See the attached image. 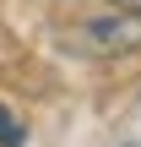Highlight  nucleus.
<instances>
[{"label": "nucleus", "mask_w": 141, "mask_h": 147, "mask_svg": "<svg viewBox=\"0 0 141 147\" xmlns=\"http://www.w3.org/2000/svg\"><path fill=\"white\" fill-rule=\"evenodd\" d=\"M76 44H82V55H98V60L136 55L141 49V11H125V5L92 11V16L76 27Z\"/></svg>", "instance_id": "1"}, {"label": "nucleus", "mask_w": 141, "mask_h": 147, "mask_svg": "<svg viewBox=\"0 0 141 147\" xmlns=\"http://www.w3.org/2000/svg\"><path fill=\"white\" fill-rule=\"evenodd\" d=\"M0 147H22V120L0 104Z\"/></svg>", "instance_id": "2"}, {"label": "nucleus", "mask_w": 141, "mask_h": 147, "mask_svg": "<svg viewBox=\"0 0 141 147\" xmlns=\"http://www.w3.org/2000/svg\"><path fill=\"white\" fill-rule=\"evenodd\" d=\"M103 5H125V11H141V0H103Z\"/></svg>", "instance_id": "3"}]
</instances>
